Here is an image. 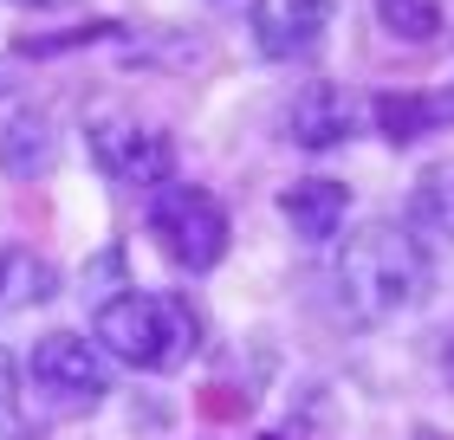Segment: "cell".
I'll return each instance as SVG.
<instances>
[{
    "label": "cell",
    "instance_id": "obj_4",
    "mask_svg": "<svg viewBox=\"0 0 454 440\" xmlns=\"http://www.w3.org/2000/svg\"><path fill=\"white\" fill-rule=\"evenodd\" d=\"M27 382L52 414H85V408H98L111 395V363H105V350L91 337L52 330V337H39L33 356H27Z\"/></svg>",
    "mask_w": 454,
    "mask_h": 440
},
{
    "label": "cell",
    "instance_id": "obj_8",
    "mask_svg": "<svg viewBox=\"0 0 454 440\" xmlns=\"http://www.w3.org/2000/svg\"><path fill=\"white\" fill-rule=\"evenodd\" d=\"M370 117H377L383 143H422L435 130H454V91H377L370 97Z\"/></svg>",
    "mask_w": 454,
    "mask_h": 440
},
{
    "label": "cell",
    "instance_id": "obj_18",
    "mask_svg": "<svg viewBox=\"0 0 454 440\" xmlns=\"http://www.w3.org/2000/svg\"><path fill=\"white\" fill-rule=\"evenodd\" d=\"M260 440H286V434H260Z\"/></svg>",
    "mask_w": 454,
    "mask_h": 440
},
{
    "label": "cell",
    "instance_id": "obj_17",
    "mask_svg": "<svg viewBox=\"0 0 454 440\" xmlns=\"http://www.w3.org/2000/svg\"><path fill=\"white\" fill-rule=\"evenodd\" d=\"M13 7H66V0H13Z\"/></svg>",
    "mask_w": 454,
    "mask_h": 440
},
{
    "label": "cell",
    "instance_id": "obj_15",
    "mask_svg": "<svg viewBox=\"0 0 454 440\" xmlns=\"http://www.w3.org/2000/svg\"><path fill=\"white\" fill-rule=\"evenodd\" d=\"M13 389H20V369H13V356L0 350V414L13 408Z\"/></svg>",
    "mask_w": 454,
    "mask_h": 440
},
{
    "label": "cell",
    "instance_id": "obj_7",
    "mask_svg": "<svg viewBox=\"0 0 454 440\" xmlns=\"http://www.w3.org/2000/svg\"><path fill=\"white\" fill-rule=\"evenodd\" d=\"M279 136L293 143V150H338V143L357 136V97L332 78H312V85H299L293 104L279 111Z\"/></svg>",
    "mask_w": 454,
    "mask_h": 440
},
{
    "label": "cell",
    "instance_id": "obj_12",
    "mask_svg": "<svg viewBox=\"0 0 454 440\" xmlns=\"http://www.w3.org/2000/svg\"><path fill=\"white\" fill-rule=\"evenodd\" d=\"M409 227L454 246V175H422L409 188Z\"/></svg>",
    "mask_w": 454,
    "mask_h": 440
},
{
    "label": "cell",
    "instance_id": "obj_3",
    "mask_svg": "<svg viewBox=\"0 0 454 440\" xmlns=\"http://www.w3.org/2000/svg\"><path fill=\"white\" fill-rule=\"evenodd\" d=\"M150 234H156V246L182 272H215L227 259L234 220H227V207L208 195V188L169 181V188H156V195H150Z\"/></svg>",
    "mask_w": 454,
    "mask_h": 440
},
{
    "label": "cell",
    "instance_id": "obj_11",
    "mask_svg": "<svg viewBox=\"0 0 454 440\" xmlns=\"http://www.w3.org/2000/svg\"><path fill=\"white\" fill-rule=\"evenodd\" d=\"M59 291V272L27 253V246H7L0 253V311H33V305H46Z\"/></svg>",
    "mask_w": 454,
    "mask_h": 440
},
{
    "label": "cell",
    "instance_id": "obj_5",
    "mask_svg": "<svg viewBox=\"0 0 454 440\" xmlns=\"http://www.w3.org/2000/svg\"><path fill=\"white\" fill-rule=\"evenodd\" d=\"M85 143H91V162H98L111 181H123V188L156 195V188L176 181V143H169V130H156V123L98 111V117L85 123Z\"/></svg>",
    "mask_w": 454,
    "mask_h": 440
},
{
    "label": "cell",
    "instance_id": "obj_2",
    "mask_svg": "<svg viewBox=\"0 0 454 440\" xmlns=\"http://www.w3.org/2000/svg\"><path fill=\"white\" fill-rule=\"evenodd\" d=\"M91 337L105 356L130 369H182L201 350V318L189 311V298H162V291H117V298L98 305Z\"/></svg>",
    "mask_w": 454,
    "mask_h": 440
},
{
    "label": "cell",
    "instance_id": "obj_10",
    "mask_svg": "<svg viewBox=\"0 0 454 440\" xmlns=\"http://www.w3.org/2000/svg\"><path fill=\"white\" fill-rule=\"evenodd\" d=\"M59 162V130L46 111H13L7 130H0V175L13 181H39Z\"/></svg>",
    "mask_w": 454,
    "mask_h": 440
},
{
    "label": "cell",
    "instance_id": "obj_9",
    "mask_svg": "<svg viewBox=\"0 0 454 440\" xmlns=\"http://www.w3.org/2000/svg\"><path fill=\"white\" fill-rule=\"evenodd\" d=\"M344 214H350V188L338 175H305L293 188H279V220L293 227L299 240H312V246L332 240L344 227Z\"/></svg>",
    "mask_w": 454,
    "mask_h": 440
},
{
    "label": "cell",
    "instance_id": "obj_16",
    "mask_svg": "<svg viewBox=\"0 0 454 440\" xmlns=\"http://www.w3.org/2000/svg\"><path fill=\"white\" fill-rule=\"evenodd\" d=\"M442 375H448V389H454V324H448V337H442Z\"/></svg>",
    "mask_w": 454,
    "mask_h": 440
},
{
    "label": "cell",
    "instance_id": "obj_1",
    "mask_svg": "<svg viewBox=\"0 0 454 440\" xmlns=\"http://www.w3.org/2000/svg\"><path fill=\"white\" fill-rule=\"evenodd\" d=\"M435 285L422 234L389 220H370L357 234H344L338 259H332V305L344 324H389L403 311H416Z\"/></svg>",
    "mask_w": 454,
    "mask_h": 440
},
{
    "label": "cell",
    "instance_id": "obj_13",
    "mask_svg": "<svg viewBox=\"0 0 454 440\" xmlns=\"http://www.w3.org/2000/svg\"><path fill=\"white\" fill-rule=\"evenodd\" d=\"M377 19H383L389 39H403V46L442 39V0H377Z\"/></svg>",
    "mask_w": 454,
    "mask_h": 440
},
{
    "label": "cell",
    "instance_id": "obj_14",
    "mask_svg": "<svg viewBox=\"0 0 454 440\" xmlns=\"http://www.w3.org/2000/svg\"><path fill=\"white\" fill-rule=\"evenodd\" d=\"M111 33H117V19H85V27H66V33H27V39H13V52L20 58H52L66 46H91V39H111Z\"/></svg>",
    "mask_w": 454,
    "mask_h": 440
},
{
    "label": "cell",
    "instance_id": "obj_6",
    "mask_svg": "<svg viewBox=\"0 0 454 440\" xmlns=\"http://www.w3.org/2000/svg\"><path fill=\"white\" fill-rule=\"evenodd\" d=\"M338 0H254L247 13V33H254L260 58H312L325 46V27H332Z\"/></svg>",
    "mask_w": 454,
    "mask_h": 440
}]
</instances>
